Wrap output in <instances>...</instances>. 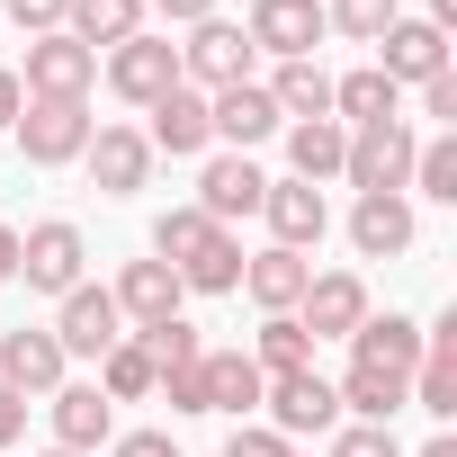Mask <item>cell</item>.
<instances>
[{"label":"cell","instance_id":"6da1fadb","mask_svg":"<svg viewBox=\"0 0 457 457\" xmlns=\"http://www.w3.org/2000/svg\"><path fill=\"white\" fill-rule=\"evenodd\" d=\"M341 179L359 188V197H403V179H412V126L403 117H386V126H350V153H341Z\"/></svg>","mask_w":457,"mask_h":457},{"label":"cell","instance_id":"7a4b0ae2","mask_svg":"<svg viewBox=\"0 0 457 457\" xmlns=\"http://www.w3.org/2000/svg\"><path fill=\"white\" fill-rule=\"evenodd\" d=\"M19 278H28L37 296H54V305H63V296L90 278V243H81V224H63V215H54V224H37V234H19Z\"/></svg>","mask_w":457,"mask_h":457},{"label":"cell","instance_id":"3957f363","mask_svg":"<svg viewBox=\"0 0 457 457\" xmlns=\"http://www.w3.org/2000/svg\"><path fill=\"white\" fill-rule=\"evenodd\" d=\"M10 135H19V153H28L37 170H63V162L90 153V108H81V99H28Z\"/></svg>","mask_w":457,"mask_h":457},{"label":"cell","instance_id":"277c9868","mask_svg":"<svg viewBox=\"0 0 457 457\" xmlns=\"http://www.w3.org/2000/svg\"><path fill=\"white\" fill-rule=\"evenodd\" d=\"M261 412H270V430L296 448V439H323V430H341V395L314 377V368H296V377H270L261 386Z\"/></svg>","mask_w":457,"mask_h":457},{"label":"cell","instance_id":"5b68a950","mask_svg":"<svg viewBox=\"0 0 457 457\" xmlns=\"http://www.w3.org/2000/svg\"><path fill=\"white\" fill-rule=\"evenodd\" d=\"M179 81L188 90H234V81H252V37L234 28V19H197L188 28V46H179Z\"/></svg>","mask_w":457,"mask_h":457},{"label":"cell","instance_id":"8992f818","mask_svg":"<svg viewBox=\"0 0 457 457\" xmlns=\"http://www.w3.org/2000/svg\"><path fill=\"white\" fill-rule=\"evenodd\" d=\"M108 90L126 99V108H153V99H170L179 90V46L170 37H126V46H108Z\"/></svg>","mask_w":457,"mask_h":457},{"label":"cell","instance_id":"52a82bcc","mask_svg":"<svg viewBox=\"0 0 457 457\" xmlns=\"http://www.w3.org/2000/svg\"><path fill=\"white\" fill-rule=\"evenodd\" d=\"M243 37H252V54H278V63H314V46H323V0H252Z\"/></svg>","mask_w":457,"mask_h":457},{"label":"cell","instance_id":"ba28073f","mask_svg":"<svg viewBox=\"0 0 457 457\" xmlns=\"http://www.w3.org/2000/svg\"><path fill=\"white\" fill-rule=\"evenodd\" d=\"M90 81H99V54L81 46V37H37L28 46V72H19V90L28 99H90Z\"/></svg>","mask_w":457,"mask_h":457},{"label":"cell","instance_id":"9c48e42d","mask_svg":"<svg viewBox=\"0 0 457 457\" xmlns=\"http://www.w3.org/2000/svg\"><path fill=\"white\" fill-rule=\"evenodd\" d=\"M46 332L63 341V359H108V350L126 341V314H117V296H108V287H90V278H81Z\"/></svg>","mask_w":457,"mask_h":457},{"label":"cell","instance_id":"30bf717a","mask_svg":"<svg viewBox=\"0 0 457 457\" xmlns=\"http://www.w3.org/2000/svg\"><path fill=\"white\" fill-rule=\"evenodd\" d=\"M296 323H305L314 341H350V332L368 323V287H359V270H323V278H305Z\"/></svg>","mask_w":457,"mask_h":457},{"label":"cell","instance_id":"8fae6325","mask_svg":"<svg viewBox=\"0 0 457 457\" xmlns=\"http://www.w3.org/2000/svg\"><path fill=\"white\" fill-rule=\"evenodd\" d=\"M261 215H270V243H278V252H314V243L332 234V206H323V188H305V179H270V188H261Z\"/></svg>","mask_w":457,"mask_h":457},{"label":"cell","instance_id":"7c38bea8","mask_svg":"<svg viewBox=\"0 0 457 457\" xmlns=\"http://www.w3.org/2000/svg\"><path fill=\"white\" fill-rule=\"evenodd\" d=\"M261 162L252 153H215L206 170H197V215L206 224H234V215H261Z\"/></svg>","mask_w":457,"mask_h":457},{"label":"cell","instance_id":"4fadbf2b","mask_svg":"<svg viewBox=\"0 0 457 457\" xmlns=\"http://www.w3.org/2000/svg\"><path fill=\"white\" fill-rule=\"evenodd\" d=\"M278 126H287V117L270 108V90H261V81H234V90H215V99H206V135H215V144H234V153L270 144Z\"/></svg>","mask_w":457,"mask_h":457},{"label":"cell","instance_id":"5bb4252c","mask_svg":"<svg viewBox=\"0 0 457 457\" xmlns=\"http://www.w3.org/2000/svg\"><path fill=\"white\" fill-rule=\"evenodd\" d=\"M90 179L108 188V197H135L144 179H153V144H144V126H90Z\"/></svg>","mask_w":457,"mask_h":457},{"label":"cell","instance_id":"9a60e30c","mask_svg":"<svg viewBox=\"0 0 457 457\" xmlns=\"http://www.w3.org/2000/svg\"><path fill=\"white\" fill-rule=\"evenodd\" d=\"M63 341L54 332H37V323H19L10 341H0V386H10V395H54L63 386Z\"/></svg>","mask_w":457,"mask_h":457},{"label":"cell","instance_id":"2e32d148","mask_svg":"<svg viewBox=\"0 0 457 457\" xmlns=\"http://www.w3.org/2000/svg\"><path fill=\"white\" fill-rule=\"evenodd\" d=\"M46 421H54V448H72V457H99V439H108L117 403H108L99 386H54V395H46Z\"/></svg>","mask_w":457,"mask_h":457},{"label":"cell","instance_id":"e0dca14e","mask_svg":"<svg viewBox=\"0 0 457 457\" xmlns=\"http://www.w3.org/2000/svg\"><path fill=\"white\" fill-rule=\"evenodd\" d=\"M377 46H386V63H377V72H386V81H395V90H403V81H412V90H421V81H430V72H448V37H439V28H430V19H395V28H386V37H377Z\"/></svg>","mask_w":457,"mask_h":457},{"label":"cell","instance_id":"ac0fdd59","mask_svg":"<svg viewBox=\"0 0 457 457\" xmlns=\"http://www.w3.org/2000/svg\"><path fill=\"white\" fill-rule=\"evenodd\" d=\"M108 296H117V314L144 332V323H170L188 287H179V270H170V261H126V278H117Z\"/></svg>","mask_w":457,"mask_h":457},{"label":"cell","instance_id":"d6986e66","mask_svg":"<svg viewBox=\"0 0 457 457\" xmlns=\"http://www.w3.org/2000/svg\"><path fill=\"white\" fill-rule=\"evenodd\" d=\"M412 403H421L430 421H448V412H457V314H439V323L421 332V368H412Z\"/></svg>","mask_w":457,"mask_h":457},{"label":"cell","instance_id":"ffe728a7","mask_svg":"<svg viewBox=\"0 0 457 457\" xmlns=\"http://www.w3.org/2000/svg\"><path fill=\"white\" fill-rule=\"evenodd\" d=\"M350 252H359V261H403V252H412V206H403L395 188L350 206Z\"/></svg>","mask_w":457,"mask_h":457},{"label":"cell","instance_id":"44dd1931","mask_svg":"<svg viewBox=\"0 0 457 457\" xmlns=\"http://www.w3.org/2000/svg\"><path fill=\"white\" fill-rule=\"evenodd\" d=\"M350 359H359V368H386V377H412V368H421V323H412V314H368V323L350 332Z\"/></svg>","mask_w":457,"mask_h":457},{"label":"cell","instance_id":"7402d4cb","mask_svg":"<svg viewBox=\"0 0 457 457\" xmlns=\"http://www.w3.org/2000/svg\"><path fill=\"white\" fill-rule=\"evenodd\" d=\"M144 144H153V153H179V162H188V153H206V144H215V135H206V90H188V81H179L170 99H153Z\"/></svg>","mask_w":457,"mask_h":457},{"label":"cell","instance_id":"603a6c76","mask_svg":"<svg viewBox=\"0 0 457 457\" xmlns=\"http://www.w3.org/2000/svg\"><path fill=\"white\" fill-rule=\"evenodd\" d=\"M305 278H314V261H305V252H278V243L243 261V287H252V305H261V314H296Z\"/></svg>","mask_w":457,"mask_h":457},{"label":"cell","instance_id":"cb8c5ba5","mask_svg":"<svg viewBox=\"0 0 457 457\" xmlns=\"http://www.w3.org/2000/svg\"><path fill=\"white\" fill-rule=\"evenodd\" d=\"M197 377H206V412H234V421H252V412H261V386H270L243 350H206Z\"/></svg>","mask_w":457,"mask_h":457},{"label":"cell","instance_id":"d4e9b609","mask_svg":"<svg viewBox=\"0 0 457 457\" xmlns=\"http://www.w3.org/2000/svg\"><path fill=\"white\" fill-rule=\"evenodd\" d=\"M179 287H188V296H234V287H243V243H234V224H206V243L179 261Z\"/></svg>","mask_w":457,"mask_h":457},{"label":"cell","instance_id":"484cf974","mask_svg":"<svg viewBox=\"0 0 457 457\" xmlns=\"http://www.w3.org/2000/svg\"><path fill=\"white\" fill-rule=\"evenodd\" d=\"M341 153H350V126H341V117H296V126H287V162H296L305 188L341 179Z\"/></svg>","mask_w":457,"mask_h":457},{"label":"cell","instance_id":"4316f807","mask_svg":"<svg viewBox=\"0 0 457 457\" xmlns=\"http://www.w3.org/2000/svg\"><path fill=\"white\" fill-rule=\"evenodd\" d=\"M63 37H81L90 54H108V46L144 37V0H72V19H63Z\"/></svg>","mask_w":457,"mask_h":457},{"label":"cell","instance_id":"83f0119b","mask_svg":"<svg viewBox=\"0 0 457 457\" xmlns=\"http://www.w3.org/2000/svg\"><path fill=\"white\" fill-rule=\"evenodd\" d=\"M261 90H270V108H278L287 126H296V117H332V72H323V63H278Z\"/></svg>","mask_w":457,"mask_h":457},{"label":"cell","instance_id":"f1b7e54d","mask_svg":"<svg viewBox=\"0 0 457 457\" xmlns=\"http://www.w3.org/2000/svg\"><path fill=\"white\" fill-rule=\"evenodd\" d=\"M395 108H403V90H395L377 63H359L350 81H332V117H341V126H386Z\"/></svg>","mask_w":457,"mask_h":457},{"label":"cell","instance_id":"f546056e","mask_svg":"<svg viewBox=\"0 0 457 457\" xmlns=\"http://www.w3.org/2000/svg\"><path fill=\"white\" fill-rule=\"evenodd\" d=\"M332 395H341V412H359V421H395V412L412 403V377H386V368H359V359H350V377H341Z\"/></svg>","mask_w":457,"mask_h":457},{"label":"cell","instance_id":"4dcf8cb0","mask_svg":"<svg viewBox=\"0 0 457 457\" xmlns=\"http://www.w3.org/2000/svg\"><path fill=\"white\" fill-rule=\"evenodd\" d=\"M252 368H261V377H296V368H314V332H305L296 314H270V323H261Z\"/></svg>","mask_w":457,"mask_h":457},{"label":"cell","instance_id":"1f68e13d","mask_svg":"<svg viewBox=\"0 0 457 457\" xmlns=\"http://www.w3.org/2000/svg\"><path fill=\"white\" fill-rule=\"evenodd\" d=\"M99 395H108V403H144V395H153V359H144V341H135V332L99 359Z\"/></svg>","mask_w":457,"mask_h":457},{"label":"cell","instance_id":"d6a6232c","mask_svg":"<svg viewBox=\"0 0 457 457\" xmlns=\"http://www.w3.org/2000/svg\"><path fill=\"white\" fill-rule=\"evenodd\" d=\"M403 188H421V197L457 206V135H430V144H412V179H403Z\"/></svg>","mask_w":457,"mask_h":457},{"label":"cell","instance_id":"836d02e7","mask_svg":"<svg viewBox=\"0 0 457 457\" xmlns=\"http://www.w3.org/2000/svg\"><path fill=\"white\" fill-rule=\"evenodd\" d=\"M135 341H144V359H153V377H162V368H188V359H197V350H206V341H197V323H188V314H170V323H144V332H135Z\"/></svg>","mask_w":457,"mask_h":457},{"label":"cell","instance_id":"e575fe53","mask_svg":"<svg viewBox=\"0 0 457 457\" xmlns=\"http://www.w3.org/2000/svg\"><path fill=\"white\" fill-rule=\"evenodd\" d=\"M395 19H403L395 0H323V28H341V37H359V46H377Z\"/></svg>","mask_w":457,"mask_h":457},{"label":"cell","instance_id":"d590c367","mask_svg":"<svg viewBox=\"0 0 457 457\" xmlns=\"http://www.w3.org/2000/svg\"><path fill=\"white\" fill-rule=\"evenodd\" d=\"M197 243H206V215H197V206H170V215H153V261H170V270H179Z\"/></svg>","mask_w":457,"mask_h":457},{"label":"cell","instance_id":"8d00e7d4","mask_svg":"<svg viewBox=\"0 0 457 457\" xmlns=\"http://www.w3.org/2000/svg\"><path fill=\"white\" fill-rule=\"evenodd\" d=\"M197 359H206V350H197ZM197 359H188V368H162V377H153V395H162L170 412H206V377H197Z\"/></svg>","mask_w":457,"mask_h":457},{"label":"cell","instance_id":"74e56055","mask_svg":"<svg viewBox=\"0 0 457 457\" xmlns=\"http://www.w3.org/2000/svg\"><path fill=\"white\" fill-rule=\"evenodd\" d=\"M332 457H403V448L386 421H350V430H332Z\"/></svg>","mask_w":457,"mask_h":457},{"label":"cell","instance_id":"f35d334b","mask_svg":"<svg viewBox=\"0 0 457 457\" xmlns=\"http://www.w3.org/2000/svg\"><path fill=\"white\" fill-rule=\"evenodd\" d=\"M224 457H296L270 421H234V439H224Z\"/></svg>","mask_w":457,"mask_h":457},{"label":"cell","instance_id":"ab89813d","mask_svg":"<svg viewBox=\"0 0 457 457\" xmlns=\"http://www.w3.org/2000/svg\"><path fill=\"white\" fill-rule=\"evenodd\" d=\"M0 10H10V19H19L28 37H54V28L72 19V0H0Z\"/></svg>","mask_w":457,"mask_h":457},{"label":"cell","instance_id":"60d3db41","mask_svg":"<svg viewBox=\"0 0 457 457\" xmlns=\"http://www.w3.org/2000/svg\"><path fill=\"white\" fill-rule=\"evenodd\" d=\"M421 117H439V126H457V63L421 81Z\"/></svg>","mask_w":457,"mask_h":457},{"label":"cell","instance_id":"b9f144b4","mask_svg":"<svg viewBox=\"0 0 457 457\" xmlns=\"http://www.w3.org/2000/svg\"><path fill=\"white\" fill-rule=\"evenodd\" d=\"M108 457H179V439H170V430H126Z\"/></svg>","mask_w":457,"mask_h":457},{"label":"cell","instance_id":"7bdbcfd3","mask_svg":"<svg viewBox=\"0 0 457 457\" xmlns=\"http://www.w3.org/2000/svg\"><path fill=\"white\" fill-rule=\"evenodd\" d=\"M144 19H170V28H197V19H215V0H144Z\"/></svg>","mask_w":457,"mask_h":457},{"label":"cell","instance_id":"ee69618b","mask_svg":"<svg viewBox=\"0 0 457 457\" xmlns=\"http://www.w3.org/2000/svg\"><path fill=\"white\" fill-rule=\"evenodd\" d=\"M19 439H28V395L0 386V448H19Z\"/></svg>","mask_w":457,"mask_h":457},{"label":"cell","instance_id":"f6af8a7d","mask_svg":"<svg viewBox=\"0 0 457 457\" xmlns=\"http://www.w3.org/2000/svg\"><path fill=\"white\" fill-rule=\"evenodd\" d=\"M19 108H28V90H19V72H0V135L19 126Z\"/></svg>","mask_w":457,"mask_h":457},{"label":"cell","instance_id":"bcb514c9","mask_svg":"<svg viewBox=\"0 0 457 457\" xmlns=\"http://www.w3.org/2000/svg\"><path fill=\"white\" fill-rule=\"evenodd\" d=\"M10 278H19V234L0 224V287H10Z\"/></svg>","mask_w":457,"mask_h":457},{"label":"cell","instance_id":"7dc6e473","mask_svg":"<svg viewBox=\"0 0 457 457\" xmlns=\"http://www.w3.org/2000/svg\"><path fill=\"white\" fill-rule=\"evenodd\" d=\"M421 457H457V439H448V430H439V439H430V448H421Z\"/></svg>","mask_w":457,"mask_h":457},{"label":"cell","instance_id":"c3c4849f","mask_svg":"<svg viewBox=\"0 0 457 457\" xmlns=\"http://www.w3.org/2000/svg\"><path fill=\"white\" fill-rule=\"evenodd\" d=\"M46 457H72V448H46Z\"/></svg>","mask_w":457,"mask_h":457}]
</instances>
